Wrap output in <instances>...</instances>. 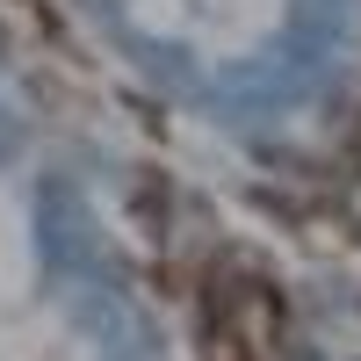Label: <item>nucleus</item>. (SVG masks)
I'll return each instance as SVG.
<instances>
[{
  "mask_svg": "<svg viewBox=\"0 0 361 361\" xmlns=\"http://www.w3.org/2000/svg\"><path fill=\"white\" fill-rule=\"evenodd\" d=\"M195 347L202 361H260V340L238 325L224 304H202V325H195Z\"/></svg>",
  "mask_w": 361,
  "mask_h": 361,
  "instance_id": "f257e3e1",
  "label": "nucleus"
}]
</instances>
